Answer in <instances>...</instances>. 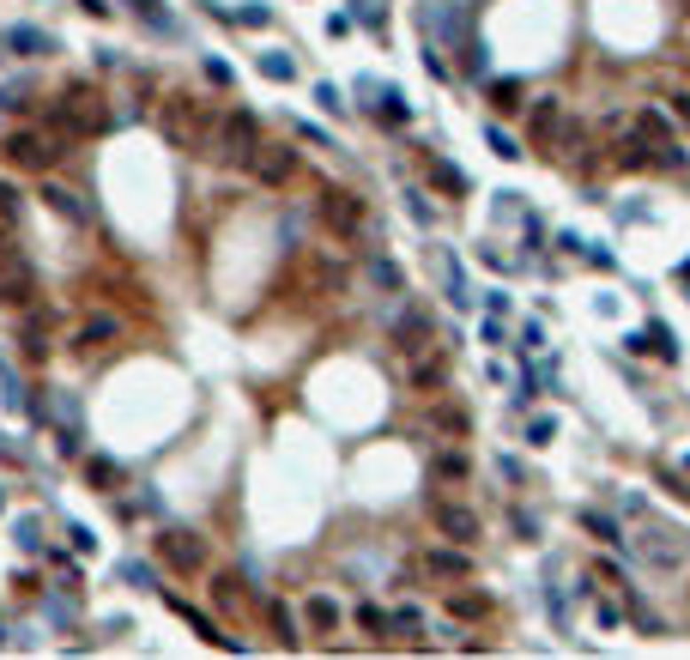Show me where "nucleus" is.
Here are the masks:
<instances>
[{
  "label": "nucleus",
  "instance_id": "obj_9",
  "mask_svg": "<svg viewBox=\"0 0 690 660\" xmlns=\"http://www.w3.org/2000/svg\"><path fill=\"white\" fill-rule=\"evenodd\" d=\"M430 522H436V533H449L454 546H473V539H479V515H473L467 503H430Z\"/></svg>",
  "mask_w": 690,
  "mask_h": 660
},
{
  "label": "nucleus",
  "instance_id": "obj_4",
  "mask_svg": "<svg viewBox=\"0 0 690 660\" xmlns=\"http://www.w3.org/2000/svg\"><path fill=\"white\" fill-rule=\"evenodd\" d=\"M636 557H642V563H648L655 576H678V570H685V552H678L672 527H655V522L636 533Z\"/></svg>",
  "mask_w": 690,
  "mask_h": 660
},
{
  "label": "nucleus",
  "instance_id": "obj_18",
  "mask_svg": "<svg viewBox=\"0 0 690 660\" xmlns=\"http://www.w3.org/2000/svg\"><path fill=\"white\" fill-rule=\"evenodd\" d=\"M115 334H122V321H115V315H85V327H79V346H85V351H91V346H109Z\"/></svg>",
  "mask_w": 690,
  "mask_h": 660
},
{
  "label": "nucleus",
  "instance_id": "obj_32",
  "mask_svg": "<svg viewBox=\"0 0 690 660\" xmlns=\"http://www.w3.org/2000/svg\"><path fill=\"white\" fill-rule=\"evenodd\" d=\"M43 351H49V321H25V358H43Z\"/></svg>",
  "mask_w": 690,
  "mask_h": 660
},
{
  "label": "nucleus",
  "instance_id": "obj_29",
  "mask_svg": "<svg viewBox=\"0 0 690 660\" xmlns=\"http://www.w3.org/2000/svg\"><path fill=\"white\" fill-rule=\"evenodd\" d=\"M370 279H376L381 291H406V279H400V267H394L388 255H376V261H370Z\"/></svg>",
  "mask_w": 690,
  "mask_h": 660
},
{
  "label": "nucleus",
  "instance_id": "obj_5",
  "mask_svg": "<svg viewBox=\"0 0 690 660\" xmlns=\"http://www.w3.org/2000/svg\"><path fill=\"white\" fill-rule=\"evenodd\" d=\"M207 134H212V115L200 104H164V139L170 145H207Z\"/></svg>",
  "mask_w": 690,
  "mask_h": 660
},
{
  "label": "nucleus",
  "instance_id": "obj_17",
  "mask_svg": "<svg viewBox=\"0 0 690 660\" xmlns=\"http://www.w3.org/2000/svg\"><path fill=\"white\" fill-rule=\"evenodd\" d=\"M85 485L91 491H115L122 485V467H115L109 454H85Z\"/></svg>",
  "mask_w": 690,
  "mask_h": 660
},
{
  "label": "nucleus",
  "instance_id": "obj_23",
  "mask_svg": "<svg viewBox=\"0 0 690 660\" xmlns=\"http://www.w3.org/2000/svg\"><path fill=\"white\" fill-rule=\"evenodd\" d=\"M128 6H134V19H145L152 31H164V36L176 31V19H170V12H164V0H128Z\"/></svg>",
  "mask_w": 690,
  "mask_h": 660
},
{
  "label": "nucleus",
  "instance_id": "obj_24",
  "mask_svg": "<svg viewBox=\"0 0 690 660\" xmlns=\"http://www.w3.org/2000/svg\"><path fill=\"white\" fill-rule=\"evenodd\" d=\"M582 527L593 533V539H606V546H623L618 522H612V515H600V509H582Z\"/></svg>",
  "mask_w": 690,
  "mask_h": 660
},
{
  "label": "nucleus",
  "instance_id": "obj_46",
  "mask_svg": "<svg viewBox=\"0 0 690 660\" xmlns=\"http://www.w3.org/2000/svg\"><path fill=\"white\" fill-rule=\"evenodd\" d=\"M200 67H207V79H212V85H231V79H237V73H231V67H224V61H218V55H207Z\"/></svg>",
  "mask_w": 690,
  "mask_h": 660
},
{
  "label": "nucleus",
  "instance_id": "obj_31",
  "mask_svg": "<svg viewBox=\"0 0 690 660\" xmlns=\"http://www.w3.org/2000/svg\"><path fill=\"white\" fill-rule=\"evenodd\" d=\"M557 122H563L557 98H552V104H539V109H533V134H539V139H552V134H557Z\"/></svg>",
  "mask_w": 690,
  "mask_h": 660
},
{
  "label": "nucleus",
  "instance_id": "obj_41",
  "mask_svg": "<svg viewBox=\"0 0 690 660\" xmlns=\"http://www.w3.org/2000/svg\"><path fill=\"white\" fill-rule=\"evenodd\" d=\"M43 618H49L55 630H67L73 625V606H67V600H43Z\"/></svg>",
  "mask_w": 690,
  "mask_h": 660
},
{
  "label": "nucleus",
  "instance_id": "obj_20",
  "mask_svg": "<svg viewBox=\"0 0 690 660\" xmlns=\"http://www.w3.org/2000/svg\"><path fill=\"white\" fill-rule=\"evenodd\" d=\"M443 376H449V358H418V364H412V388H418V394H436Z\"/></svg>",
  "mask_w": 690,
  "mask_h": 660
},
{
  "label": "nucleus",
  "instance_id": "obj_51",
  "mask_svg": "<svg viewBox=\"0 0 690 660\" xmlns=\"http://www.w3.org/2000/svg\"><path fill=\"white\" fill-rule=\"evenodd\" d=\"M79 12H91V19H109V0H79Z\"/></svg>",
  "mask_w": 690,
  "mask_h": 660
},
{
  "label": "nucleus",
  "instance_id": "obj_36",
  "mask_svg": "<svg viewBox=\"0 0 690 660\" xmlns=\"http://www.w3.org/2000/svg\"><path fill=\"white\" fill-rule=\"evenodd\" d=\"M357 625L370 630V636H388V625H394V612H381V606H357Z\"/></svg>",
  "mask_w": 690,
  "mask_h": 660
},
{
  "label": "nucleus",
  "instance_id": "obj_15",
  "mask_svg": "<svg viewBox=\"0 0 690 660\" xmlns=\"http://www.w3.org/2000/svg\"><path fill=\"white\" fill-rule=\"evenodd\" d=\"M43 207H55L67 224H91V207H79L73 188H61V182H43Z\"/></svg>",
  "mask_w": 690,
  "mask_h": 660
},
{
  "label": "nucleus",
  "instance_id": "obj_45",
  "mask_svg": "<svg viewBox=\"0 0 690 660\" xmlns=\"http://www.w3.org/2000/svg\"><path fill=\"white\" fill-rule=\"evenodd\" d=\"M315 98H321V109H327V115H345V98L333 91V85H315Z\"/></svg>",
  "mask_w": 690,
  "mask_h": 660
},
{
  "label": "nucleus",
  "instance_id": "obj_3",
  "mask_svg": "<svg viewBox=\"0 0 690 660\" xmlns=\"http://www.w3.org/2000/svg\"><path fill=\"white\" fill-rule=\"evenodd\" d=\"M321 224H327V231H333V237H357V231H364V218H370V212H364V200H357V194H351V188H321Z\"/></svg>",
  "mask_w": 690,
  "mask_h": 660
},
{
  "label": "nucleus",
  "instance_id": "obj_52",
  "mask_svg": "<svg viewBox=\"0 0 690 660\" xmlns=\"http://www.w3.org/2000/svg\"><path fill=\"white\" fill-rule=\"evenodd\" d=\"M672 109H678V115L690 122V91H672Z\"/></svg>",
  "mask_w": 690,
  "mask_h": 660
},
{
  "label": "nucleus",
  "instance_id": "obj_42",
  "mask_svg": "<svg viewBox=\"0 0 690 660\" xmlns=\"http://www.w3.org/2000/svg\"><path fill=\"white\" fill-rule=\"evenodd\" d=\"M630 618H636V625L648 630V636H660V630H666V625H660V612H648L642 600H630Z\"/></svg>",
  "mask_w": 690,
  "mask_h": 660
},
{
  "label": "nucleus",
  "instance_id": "obj_49",
  "mask_svg": "<svg viewBox=\"0 0 690 660\" xmlns=\"http://www.w3.org/2000/svg\"><path fill=\"white\" fill-rule=\"evenodd\" d=\"M593 576H600V582H623V570L612 563V557H600V563H593Z\"/></svg>",
  "mask_w": 690,
  "mask_h": 660
},
{
  "label": "nucleus",
  "instance_id": "obj_37",
  "mask_svg": "<svg viewBox=\"0 0 690 660\" xmlns=\"http://www.w3.org/2000/svg\"><path fill=\"white\" fill-rule=\"evenodd\" d=\"M55 443H61V454H85V430H79V418H67V424L55 430Z\"/></svg>",
  "mask_w": 690,
  "mask_h": 660
},
{
  "label": "nucleus",
  "instance_id": "obj_1",
  "mask_svg": "<svg viewBox=\"0 0 690 660\" xmlns=\"http://www.w3.org/2000/svg\"><path fill=\"white\" fill-rule=\"evenodd\" d=\"M43 128H49V134H67V139H79V134H104V128H109V115H104V104H98V91L73 85V91H61V98L49 104Z\"/></svg>",
  "mask_w": 690,
  "mask_h": 660
},
{
  "label": "nucleus",
  "instance_id": "obj_33",
  "mask_svg": "<svg viewBox=\"0 0 690 660\" xmlns=\"http://www.w3.org/2000/svg\"><path fill=\"white\" fill-rule=\"evenodd\" d=\"M31 104V85H25V79H12V85H0V109H6V115H19V109Z\"/></svg>",
  "mask_w": 690,
  "mask_h": 660
},
{
  "label": "nucleus",
  "instance_id": "obj_35",
  "mask_svg": "<svg viewBox=\"0 0 690 660\" xmlns=\"http://www.w3.org/2000/svg\"><path fill=\"white\" fill-rule=\"evenodd\" d=\"M267 612H273L278 642H285V648H297V618H291V606H267Z\"/></svg>",
  "mask_w": 690,
  "mask_h": 660
},
{
  "label": "nucleus",
  "instance_id": "obj_11",
  "mask_svg": "<svg viewBox=\"0 0 690 660\" xmlns=\"http://www.w3.org/2000/svg\"><path fill=\"white\" fill-rule=\"evenodd\" d=\"M424 570L436 576V582H467L473 576V557H467V546H436V552H424Z\"/></svg>",
  "mask_w": 690,
  "mask_h": 660
},
{
  "label": "nucleus",
  "instance_id": "obj_40",
  "mask_svg": "<svg viewBox=\"0 0 690 660\" xmlns=\"http://www.w3.org/2000/svg\"><path fill=\"white\" fill-rule=\"evenodd\" d=\"M406 212H412L418 224H436V207H430V200H424L418 188H406Z\"/></svg>",
  "mask_w": 690,
  "mask_h": 660
},
{
  "label": "nucleus",
  "instance_id": "obj_27",
  "mask_svg": "<svg viewBox=\"0 0 690 660\" xmlns=\"http://www.w3.org/2000/svg\"><path fill=\"white\" fill-rule=\"evenodd\" d=\"M255 67L267 73V79H297V61H291V55H278V49H261V61H255Z\"/></svg>",
  "mask_w": 690,
  "mask_h": 660
},
{
  "label": "nucleus",
  "instance_id": "obj_13",
  "mask_svg": "<svg viewBox=\"0 0 690 660\" xmlns=\"http://www.w3.org/2000/svg\"><path fill=\"white\" fill-rule=\"evenodd\" d=\"M394 346L418 358V351L430 346V315H424V310H406V315H400V327H394Z\"/></svg>",
  "mask_w": 690,
  "mask_h": 660
},
{
  "label": "nucleus",
  "instance_id": "obj_26",
  "mask_svg": "<svg viewBox=\"0 0 690 660\" xmlns=\"http://www.w3.org/2000/svg\"><path fill=\"white\" fill-rule=\"evenodd\" d=\"M303 612H310V625H315V630H340V606H333L327 593H315Z\"/></svg>",
  "mask_w": 690,
  "mask_h": 660
},
{
  "label": "nucleus",
  "instance_id": "obj_50",
  "mask_svg": "<svg viewBox=\"0 0 690 660\" xmlns=\"http://www.w3.org/2000/svg\"><path fill=\"white\" fill-rule=\"evenodd\" d=\"M297 134H303V139H310V145H333V139H327V134H321V128H315V122H297Z\"/></svg>",
  "mask_w": 690,
  "mask_h": 660
},
{
  "label": "nucleus",
  "instance_id": "obj_10",
  "mask_svg": "<svg viewBox=\"0 0 690 660\" xmlns=\"http://www.w3.org/2000/svg\"><path fill=\"white\" fill-rule=\"evenodd\" d=\"M49 49H61V43L43 25H0V55H49Z\"/></svg>",
  "mask_w": 690,
  "mask_h": 660
},
{
  "label": "nucleus",
  "instance_id": "obj_44",
  "mask_svg": "<svg viewBox=\"0 0 690 660\" xmlns=\"http://www.w3.org/2000/svg\"><path fill=\"white\" fill-rule=\"evenodd\" d=\"M237 25L261 31V25H273V12H267V6H237Z\"/></svg>",
  "mask_w": 690,
  "mask_h": 660
},
{
  "label": "nucleus",
  "instance_id": "obj_7",
  "mask_svg": "<svg viewBox=\"0 0 690 660\" xmlns=\"http://www.w3.org/2000/svg\"><path fill=\"white\" fill-rule=\"evenodd\" d=\"M248 170H255V182H261V188H285V182L297 176V152H291V145H267V139H261V145H255V158H248Z\"/></svg>",
  "mask_w": 690,
  "mask_h": 660
},
{
  "label": "nucleus",
  "instance_id": "obj_47",
  "mask_svg": "<svg viewBox=\"0 0 690 660\" xmlns=\"http://www.w3.org/2000/svg\"><path fill=\"white\" fill-rule=\"evenodd\" d=\"M67 533H73V552H98V533H91V527H79V522H73Z\"/></svg>",
  "mask_w": 690,
  "mask_h": 660
},
{
  "label": "nucleus",
  "instance_id": "obj_21",
  "mask_svg": "<svg viewBox=\"0 0 690 660\" xmlns=\"http://www.w3.org/2000/svg\"><path fill=\"white\" fill-rule=\"evenodd\" d=\"M430 182H436V188H443L449 200H460V194H467V176L454 170L449 158H430Z\"/></svg>",
  "mask_w": 690,
  "mask_h": 660
},
{
  "label": "nucleus",
  "instance_id": "obj_16",
  "mask_svg": "<svg viewBox=\"0 0 690 660\" xmlns=\"http://www.w3.org/2000/svg\"><path fill=\"white\" fill-rule=\"evenodd\" d=\"M115 582H122V588L152 593V588H158V563H145V557H122V563H115Z\"/></svg>",
  "mask_w": 690,
  "mask_h": 660
},
{
  "label": "nucleus",
  "instance_id": "obj_6",
  "mask_svg": "<svg viewBox=\"0 0 690 660\" xmlns=\"http://www.w3.org/2000/svg\"><path fill=\"white\" fill-rule=\"evenodd\" d=\"M158 557L170 563L176 576H194V570H207V539H200V533H182V527H170V533H158Z\"/></svg>",
  "mask_w": 690,
  "mask_h": 660
},
{
  "label": "nucleus",
  "instance_id": "obj_8",
  "mask_svg": "<svg viewBox=\"0 0 690 660\" xmlns=\"http://www.w3.org/2000/svg\"><path fill=\"white\" fill-rule=\"evenodd\" d=\"M6 158H12L19 170H49V164L61 158V145H55V139H43V134H31V128H19V134L6 139Z\"/></svg>",
  "mask_w": 690,
  "mask_h": 660
},
{
  "label": "nucleus",
  "instance_id": "obj_34",
  "mask_svg": "<svg viewBox=\"0 0 690 660\" xmlns=\"http://www.w3.org/2000/svg\"><path fill=\"white\" fill-rule=\"evenodd\" d=\"M19 218H25V207H19V188H12V182H0V224L12 231Z\"/></svg>",
  "mask_w": 690,
  "mask_h": 660
},
{
  "label": "nucleus",
  "instance_id": "obj_14",
  "mask_svg": "<svg viewBox=\"0 0 690 660\" xmlns=\"http://www.w3.org/2000/svg\"><path fill=\"white\" fill-rule=\"evenodd\" d=\"M449 618H460V625H484V618H490V593L454 588L449 593Z\"/></svg>",
  "mask_w": 690,
  "mask_h": 660
},
{
  "label": "nucleus",
  "instance_id": "obj_28",
  "mask_svg": "<svg viewBox=\"0 0 690 660\" xmlns=\"http://www.w3.org/2000/svg\"><path fill=\"white\" fill-rule=\"evenodd\" d=\"M12 539H19V552H43V522H36V515H19V522H12Z\"/></svg>",
  "mask_w": 690,
  "mask_h": 660
},
{
  "label": "nucleus",
  "instance_id": "obj_55",
  "mask_svg": "<svg viewBox=\"0 0 690 660\" xmlns=\"http://www.w3.org/2000/svg\"><path fill=\"white\" fill-rule=\"evenodd\" d=\"M0 642H6V625H0Z\"/></svg>",
  "mask_w": 690,
  "mask_h": 660
},
{
  "label": "nucleus",
  "instance_id": "obj_22",
  "mask_svg": "<svg viewBox=\"0 0 690 660\" xmlns=\"http://www.w3.org/2000/svg\"><path fill=\"white\" fill-rule=\"evenodd\" d=\"M443 285H449V303H454V310H467V303H473L467 273H460V261H454V255H443Z\"/></svg>",
  "mask_w": 690,
  "mask_h": 660
},
{
  "label": "nucleus",
  "instance_id": "obj_39",
  "mask_svg": "<svg viewBox=\"0 0 690 660\" xmlns=\"http://www.w3.org/2000/svg\"><path fill=\"white\" fill-rule=\"evenodd\" d=\"M484 139H490V152H497V158H509V164L521 158V145H515L509 134H503V128H484Z\"/></svg>",
  "mask_w": 690,
  "mask_h": 660
},
{
  "label": "nucleus",
  "instance_id": "obj_30",
  "mask_svg": "<svg viewBox=\"0 0 690 660\" xmlns=\"http://www.w3.org/2000/svg\"><path fill=\"white\" fill-rule=\"evenodd\" d=\"M490 104L503 109V115H509V109H521V79H497V85H490Z\"/></svg>",
  "mask_w": 690,
  "mask_h": 660
},
{
  "label": "nucleus",
  "instance_id": "obj_19",
  "mask_svg": "<svg viewBox=\"0 0 690 660\" xmlns=\"http://www.w3.org/2000/svg\"><path fill=\"white\" fill-rule=\"evenodd\" d=\"M587 612H593L600 630H618L623 618H630V606H618V600H606V593H593V588H587Z\"/></svg>",
  "mask_w": 690,
  "mask_h": 660
},
{
  "label": "nucleus",
  "instance_id": "obj_43",
  "mask_svg": "<svg viewBox=\"0 0 690 660\" xmlns=\"http://www.w3.org/2000/svg\"><path fill=\"white\" fill-rule=\"evenodd\" d=\"M394 630H406V636L424 630V612H418V606H394Z\"/></svg>",
  "mask_w": 690,
  "mask_h": 660
},
{
  "label": "nucleus",
  "instance_id": "obj_54",
  "mask_svg": "<svg viewBox=\"0 0 690 660\" xmlns=\"http://www.w3.org/2000/svg\"><path fill=\"white\" fill-rule=\"evenodd\" d=\"M0 509H6V491H0Z\"/></svg>",
  "mask_w": 690,
  "mask_h": 660
},
{
  "label": "nucleus",
  "instance_id": "obj_38",
  "mask_svg": "<svg viewBox=\"0 0 690 660\" xmlns=\"http://www.w3.org/2000/svg\"><path fill=\"white\" fill-rule=\"evenodd\" d=\"M527 443H533V449H552L557 443V418H533V424H527Z\"/></svg>",
  "mask_w": 690,
  "mask_h": 660
},
{
  "label": "nucleus",
  "instance_id": "obj_12",
  "mask_svg": "<svg viewBox=\"0 0 690 660\" xmlns=\"http://www.w3.org/2000/svg\"><path fill=\"white\" fill-rule=\"evenodd\" d=\"M630 346H636V351H648V346H655L660 364H678V340H672V327H666V321H648L642 334H630Z\"/></svg>",
  "mask_w": 690,
  "mask_h": 660
},
{
  "label": "nucleus",
  "instance_id": "obj_53",
  "mask_svg": "<svg viewBox=\"0 0 690 660\" xmlns=\"http://www.w3.org/2000/svg\"><path fill=\"white\" fill-rule=\"evenodd\" d=\"M678 273H685V279H690V261H685V267H678Z\"/></svg>",
  "mask_w": 690,
  "mask_h": 660
},
{
  "label": "nucleus",
  "instance_id": "obj_48",
  "mask_svg": "<svg viewBox=\"0 0 690 660\" xmlns=\"http://www.w3.org/2000/svg\"><path fill=\"white\" fill-rule=\"evenodd\" d=\"M436 424H443V430H467V412H460V406H443Z\"/></svg>",
  "mask_w": 690,
  "mask_h": 660
},
{
  "label": "nucleus",
  "instance_id": "obj_25",
  "mask_svg": "<svg viewBox=\"0 0 690 660\" xmlns=\"http://www.w3.org/2000/svg\"><path fill=\"white\" fill-rule=\"evenodd\" d=\"M430 473H436V479H467V473H473V460H467L460 449H449V454H436V460H430Z\"/></svg>",
  "mask_w": 690,
  "mask_h": 660
},
{
  "label": "nucleus",
  "instance_id": "obj_2",
  "mask_svg": "<svg viewBox=\"0 0 690 660\" xmlns=\"http://www.w3.org/2000/svg\"><path fill=\"white\" fill-rule=\"evenodd\" d=\"M207 145L218 152V158H231V164H248V158H255V145H261V128H255V115H248V109H231L224 122H212Z\"/></svg>",
  "mask_w": 690,
  "mask_h": 660
}]
</instances>
